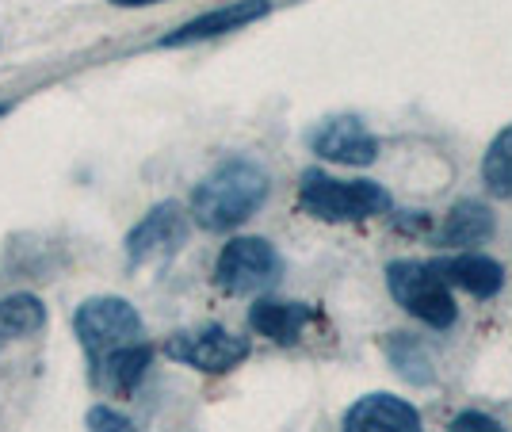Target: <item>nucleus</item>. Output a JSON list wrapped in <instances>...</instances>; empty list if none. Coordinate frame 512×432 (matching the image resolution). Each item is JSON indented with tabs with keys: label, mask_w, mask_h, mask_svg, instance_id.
I'll use <instances>...</instances> for the list:
<instances>
[{
	"label": "nucleus",
	"mask_w": 512,
	"mask_h": 432,
	"mask_svg": "<svg viewBox=\"0 0 512 432\" xmlns=\"http://www.w3.org/2000/svg\"><path fill=\"white\" fill-rule=\"evenodd\" d=\"M264 199H268V173L249 157H234L218 165L192 192V218L203 230L222 234L253 218L264 207Z\"/></svg>",
	"instance_id": "obj_1"
},
{
	"label": "nucleus",
	"mask_w": 512,
	"mask_h": 432,
	"mask_svg": "<svg viewBox=\"0 0 512 432\" xmlns=\"http://www.w3.org/2000/svg\"><path fill=\"white\" fill-rule=\"evenodd\" d=\"M299 203L306 215L321 222H363L390 211V192L375 180H337L325 173H306L299 184Z\"/></svg>",
	"instance_id": "obj_2"
},
{
	"label": "nucleus",
	"mask_w": 512,
	"mask_h": 432,
	"mask_svg": "<svg viewBox=\"0 0 512 432\" xmlns=\"http://www.w3.org/2000/svg\"><path fill=\"white\" fill-rule=\"evenodd\" d=\"M386 287H390L394 303L432 329H448L455 322V299H451V287L444 283V276L436 272V264L394 260L386 268Z\"/></svg>",
	"instance_id": "obj_3"
},
{
	"label": "nucleus",
	"mask_w": 512,
	"mask_h": 432,
	"mask_svg": "<svg viewBox=\"0 0 512 432\" xmlns=\"http://www.w3.org/2000/svg\"><path fill=\"white\" fill-rule=\"evenodd\" d=\"M73 333L88 352V364H100L107 352L142 341V318L127 299L100 295V299H88V303L77 306Z\"/></svg>",
	"instance_id": "obj_4"
},
{
	"label": "nucleus",
	"mask_w": 512,
	"mask_h": 432,
	"mask_svg": "<svg viewBox=\"0 0 512 432\" xmlns=\"http://www.w3.org/2000/svg\"><path fill=\"white\" fill-rule=\"evenodd\" d=\"M283 272V260L264 238H234L214 264V280L230 295H256L272 287Z\"/></svg>",
	"instance_id": "obj_5"
},
{
	"label": "nucleus",
	"mask_w": 512,
	"mask_h": 432,
	"mask_svg": "<svg viewBox=\"0 0 512 432\" xmlns=\"http://www.w3.org/2000/svg\"><path fill=\"white\" fill-rule=\"evenodd\" d=\"M165 356L195 371L222 375V371H234L241 360H249V341L222 329V325H203V329L172 333L165 341Z\"/></svg>",
	"instance_id": "obj_6"
},
{
	"label": "nucleus",
	"mask_w": 512,
	"mask_h": 432,
	"mask_svg": "<svg viewBox=\"0 0 512 432\" xmlns=\"http://www.w3.org/2000/svg\"><path fill=\"white\" fill-rule=\"evenodd\" d=\"M188 238V215L180 203H157L150 215L142 218L127 234V260L138 264H153V260L172 257Z\"/></svg>",
	"instance_id": "obj_7"
},
{
	"label": "nucleus",
	"mask_w": 512,
	"mask_h": 432,
	"mask_svg": "<svg viewBox=\"0 0 512 432\" xmlns=\"http://www.w3.org/2000/svg\"><path fill=\"white\" fill-rule=\"evenodd\" d=\"M310 146H314V153L329 157V161H341V165H371L379 153L375 134L363 127L360 119H325L310 134Z\"/></svg>",
	"instance_id": "obj_8"
},
{
	"label": "nucleus",
	"mask_w": 512,
	"mask_h": 432,
	"mask_svg": "<svg viewBox=\"0 0 512 432\" xmlns=\"http://www.w3.org/2000/svg\"><path fill=\"white\" fill-rule=\"evenodd\" d=\"M344 432H425L421 413L406 398L394 394H367L344 413Z\"/></svg>",
	"instance_id": "obj_9"
},
{
	"label": "nucleus",
	"mask_w": 512,
	"mask_h": 432,
	"mask_svg": "<svg viewBox=\"0 0 512 432\" xmlns=\"http://www.w3.org/2000/svg\"><path fill=\"white\" fill-rule=\"evenodd\" d=\"M268 0H234L226 8H214L207 16H195L192 23H184L180 31H172L169 39H161V46H184V43H203V39H214V35H230V31H241L256 23L260 16H268Z\"/></svg>",
	"instance_id": "obj_10"
},
{
	"label": "nucleus",
	"mask_w": 512,
	"mask_h": 432,
	"mask_svg": "<svg viewBox=\"0 0 512 432\" xmlns=\"http://www.w3.org/2000/svg\"><path fill=\"white\" fill-rule=\"evenodd\" d=\"M314 318H318L314 306L283 303V299H256L253 310H249V325L260 337L276 341V345H295Z\"/></svg>",
	"instance_id": "obj_11"
},
{
	"label": "nucleus",
	"mask_w": 512,
	"mask_h": 432,
	"mask_svg": "<svg viewBox=\"0 0 512 432\" xmlns=\"http://www.w3.org/2000/svg\"><path fill=\"white\" fill-rule=\"evenodd\" d=\"M436 272L444 276V283L463 287L474 299H493L505 287V268L497 260L482 257V253H459V257L440 260Z\"/></svg>",
	"instance_id": "obj_12"
},
{
	"label": "nucleus",
	"mask_w": 512,
	"mask_h": 432,
	"mask_svg": "<svg viewBox=\"0 0 512 432\" xmlns=\"http://www.w3.org/2000/svg\"><path fill=\"white\" fill-rule=\"evenodd\" d=\"M150 364H153V348L146 341H134L127 348L107 352L100 364H92V375L111 394H134V387L146 379Z\"/></svg>",
	"instance_id": "obj_13"
},
{
	"label": "nucleus",
	"mask_w": 512,
	"mask_h": 432,
	"mask_svg": "<svg viewBox=\"0 0 512 432\" xmlns=\"http://www.w3.org/2000/svg\"><path fill=\"white\" fill-rule=\"evenodd\" d=\"M46 325V306L35 295H8L0 299V345L35 337Z\"/></svg>",
	"instance_id": "obj_14"
},
{
	"label": "nucleus",
	"mask_w": 512,
	"mask_h": 432,
	"mask_svg": "<svg viewBox=\"0 0 512 432\" xmlns=\"http://www.w3.org/2000/svg\"><path fill=\"white\" fill-rule=\"evenodd\" d=\"M493 238V215L490 207L482 203H459L448 215L444 230H440V241L451 245V249H467V245H482V241Z\"/></svg>",
	"instance_id": "obj_15"
},
{
	"label": "nucleus",
	"mask_w": 512,
	"mask_h": 432,
	"mask_svg": "<svg viewBox=\"0 0 512 432\" xmlns=\"http://www.w3.org/2000/svg\"><path fill=\"white\" fill-rule=\"evenodd\" d=\"M482 176H486V188L501 199H512V127H505L493 138L490 153L482 161Z\"/></svg>",
	"instance_id": "obj_16"
},
{
	"label": "nucleus",
	"mask_w": 512,
	"mask_h": 432,
	"mask_svg": "<svg viewBox=\"0 0 512 432\" xmlns=\"http://www.w3.org/2000/svg\"><path fill=\"white\" fill-rule=\"evenodd\" d=\"M386 352H390V360L398 364V371H402L406 379H413V383H428V379H432V371H428V356L413 345L409 337L398 333L394 341H386Z\"/></svg>",
	"instance_id": "obj_17"
},
{
	"label": "nucleus",
	"mask_w": 512,
	"mask_h": 432,
	"mask_svg": "<svg viewBox=\"0 0 512 432\" xmlns=\"http://www.w3.org/2000/svg\"><path fill=\"white\" fill-rule=\"evenodd\" d=\"M88 429L92 432H138L130 417H123V413L111 410V406H92V410H88Z\"/></svg>",
	"instance_id": "obj_18"
},
{
	"label": "nucleus",
	"mask_w": 512,
	"mask_h": 432,
	"mask_svg": "<svg viewBox=\"0 0 512 432\" xmlns=\"http://www.w3.org/2000/svg\"><path fill=\"white\" fill-rule=\"evenodd\" d=\"M451 432H501V425H497L493 417H486V413L467 410L451 421Z\"/></svg>",
	"instance_id": "obj_19"
},
{
	"label": "nucleus",
	"mask_w": 512,
	"mask_h": 432,
	"mask_svg": "<svg viewBox=\"0 0 512 432\" xmlns=\"http://www.w3.org/2000/svg\"><path fill=\"white\" fill-rule=\"evenodd\" d=\"M111 4H119V8H146V4H161V0H111Z\"/></svg>",
	"instance_id": "obj_20"
},
{
	"label": "nucleus",
	"mask_w": 512,
	"mask_h": 432,
	"mask_svg": "<svg viewBox=\"0 0 512 432\" xmlns=\"http://www.w3.org/2000/svg\"><path fill=\"white\" fill-rule=\"evenodd\" d=\"M4 115H8V104H0V119H4Z\"/></svg>",
	"instance_id": "obj_21"
}]
</instances>
